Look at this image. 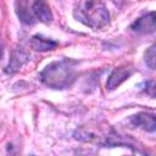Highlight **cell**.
<instances>
[{"mask_svg": "<svg viewBox=\"0 0 156 156\" xmlns=\"http://www.w3.org/2000/svg\"><path fill=\"white\" fill-rule=\"evenodd\" d=\"M29 7L35 22L49 23L52 20L50 6L45 1H29Z\"/></svg>", "mask_w": 156, "mask_h": 156, "instance_id": "cell-6", "label": "cell"}, {"mask_svg": "<svg viewBox=\"0 0 156 156\" xmlns=\"http://www.w3.org/2000/svg\"><path fill=\"white\" fill-rule=\"evenodd\" d=\"M29 44L37 51H50V50H54L57 46L58 43L54 39L44 37L41 34H35L30 38Z\"/></svg>", "mask_w": 156, "mask_h": 156, "instance_id": "cell-8", "label": "cell"}, {"mask_svg": "<svg viewBox=\"0 0 156 156\" xmlns=\"http://www.w3.org/2000/svg\"><path fill=\"white\" fill-rule=\"evenodd\" d=\"M145 63L154 69L155 68V45H151L145 52Z\"/></svg>", "mask_w": 156, "mask_h": 156, "instance_id": "cell-9", "label": "cell"}, {"mask_svg": "<svg viewBox=\"0 0 156 156\" xmlns=\"http://www.w3.org/2000/svg\"><path fill=\"white\" fill-rule=\"evenodd\" d=\"M2 55H4V44L1 41V38H0V60H1Z\"/></svg>", "mask_w": 156, "mask_h": 156, "instance_id": "cell-10", "label": "cell"}, {"mask_svg": "<svg viewBox=\"0 0 156 156\" xmlns=\"http://www.w3.org/2000/svg\"><path fill=\"white\" fill-rule=\"evenodd\" d=\"M77 21L91 29H102L110 23V13L106 6L99 1H80L73 10Z\"/></svg>", "mask_w": 156, "mask_h": 156, "instance_id": "cell-2", "label": "cell"}, {"mask_svg": "<svg viewBox=\"0 0 156 156\" xmlns=\"http://www.w3.org/2000/svg\"><path fill=\"white\" fill-rule=\"evenodd\" d=\"M29 61V55L26 50H23L22 48H15L12 51H11V55H10V60H9V63L5 68V72L7 74H13L16 72H18L21 69V67L27 63Z\"/></svg>", "mask_w": 156, "mask_h": 156, "instance_id": "cell-4", "label": "cell"}, {"mask_svg": "<svg viewBox=\"0 0 156 156\" xmlns=\"http://www.w3.org/2000/svg\"><path fill=\"white\" fill-rule=\"evenodd\" d=\"M134 72H135V68L132 65H122V66H118L108 76L107 82H106V89L107 90L116 89L124 80H127Z\"/></svg>", "mask_w": 156, "mask_h": 156, "instance_id": "cell-3", "label": "cell"}, {"mask_svg": "<svg viewBox=\"0 0 156 156\" xmlns=\"http://www.w3.org/2000/svg\"><path fill=\"white\" fill-rule=\"evenodd\" d=\"M129 122L138 128H141L146 132L154 133L156 129V123H155V115L150 112H139L136 115H133L129 118Z\"/></svg>", "mask_w": 156, "mask_h": 156, "instance_id": "cell-7", "label": "cell"}, {"mask_svg": "<svg viewBox=\"0 0 156 156\" xmlns=\"http://www.w3.org/2000/svg\"><path fill=\"white\" fill-rule=\"evenodd\" d=\"M78 62L72 58H62L50 62L40 72V80L49 88L62 90L69 88L77 77L76 66Z\"/></svg>", "mask_w": 156, "mask_h": 156, "instance_id": "cell-1", "label": "cell"}, {"mask_svg": "<svg viewBox=\"0 0 156 156\" xmlns=\"http://www.w3.org/2000/svg\"><path fill=\"white\" fill-rule=\"evenodd\" d=\"M130 29L138 34H149L154 33L156 29V23H155V12L151 11L139 18H136L132 24Z\"/></svg>", "mask_w": 156, "mask_h": 156, "instance_id": "cell-5", "label": "cell"}]
</instances>
